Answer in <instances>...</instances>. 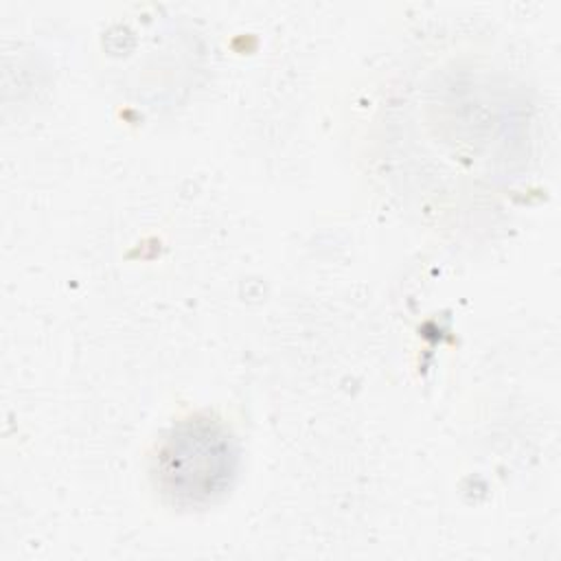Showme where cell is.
<instances>
[{"mask_svg":"<svg viewBox=\"0 0 561 561\" xmlns=\"http://www.w3.org/2000/svg\"><path fill=\"white\" fill-rule=\"evenodd\" d=\"M230 436L208 421L182 423L158 451V482L178 504H204L224 493L234 473Z\"/></svg>","mask_w":561,"mask_h":561,"instance_id":"1","label":"cell"}]
</instances>
